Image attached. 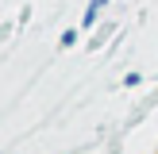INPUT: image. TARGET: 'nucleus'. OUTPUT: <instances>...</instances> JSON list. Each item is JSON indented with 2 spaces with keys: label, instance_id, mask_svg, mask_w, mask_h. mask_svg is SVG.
<instances>
[]
</instances>
